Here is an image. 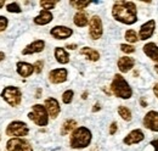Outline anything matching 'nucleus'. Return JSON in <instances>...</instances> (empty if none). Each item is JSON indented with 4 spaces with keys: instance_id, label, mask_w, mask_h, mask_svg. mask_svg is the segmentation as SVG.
<instances>
[{
    "instance_id": "1",
    "label": "nucleus",
    "mask_w": 158,
    "mask_h": 151,
    "mask_svg": "<svg viewBox=\"0 0 158 151\" xmlns=\"http://www.w3.org/2000/svg\"><path fill=\"white\" fill-rule=\"evenodd\" d=\"M112 16L120 23L134 24L138 21V9L131 1H116L112 7Z\"/></svg>"
},
{
    "instance_id": "2",
    "label": "nucleus",
    "mask_w": 158,
    "mask_h": 151,
    "mask_svg": "<svg viewBox=\"0 0 158 151\" xmlns=\"http://www.w3.org/2000/svg\"><path fill=\"white\" fill-rule=\"evenodd\" d=\"M91 139L93 134L86 127H78L72 132L69 144L72 149H85L90 145Z\"/></svg>"
},
{
    "instance_id": "3",
    "label": "nucleus",
    "mask_w": 158,
    "mask_h": 151,
    "mask_svg": "<svg viewBox=\"0 0 158 151\" xmlns=\"http://www.w3.org/2000/svg\"><path fill=\"white\" fill-rule=\"evenodd\" d=\"M111 90L117 97L120 99H130L133 95V89L130 88L129 83L120 75H114V78L111 83Z\"/></svg>"
},
{
    "instance_id": "4",
    "label": "nucleus",
    "mask_w": 158,
    "mask_h": 151,
    "mask_svg": "<svg viewBox=\"0 0 158 151\" xmlns=\"http://www.w3.org/2000/svg\"><path fill=\"white\" fill-rule=\"evenodd\" d=\"M28 118L31 121H33L37 126H40V127H45L49 123L48 111H46L45 106H43L40 104H37V105L32 106V112L28 113Z\"/></svg>"
},
{
    "instance_id": "5",
    "label": "nucleus",
    "mask_w": 158,
    "mask_h": 151,
    "mask_svg": "<svg viewBox=\"0 0 158 151\" xmlns=\"http://www.w3.org/2000/svg\"><path fill=\"white\" fill-rule=\"evenodd\" d=\"M2 99L10 105V106H19L22 101V93L17 87H6L2 93H1Z\"/></svg>"
},
{
    "instance_id": "6",
    "label": "nucleus",
    "mask_w": 158,
    "mask_h": 151,
    "mask_svg": "<svg viewBox=\"0 0 158 151\" xmlns=\"http://www.w3.org/2000/svg\"><path fill=\"white\" fill-rule=\"evenodd\" d=\"M29 132L27 124L24 122H21V121H14L11 122L7 128H6V135L9 136H16V138H20V136H24L27 135Z\"/></svg>"
},
{
    "instance_id": "7",
    "label": "nucleus",
    "mask_w": 158,
    "mask_h": 151,
    "mask_svg": "<svg viewBox=\"0 0 158 151\" xmlns=\"http://www.w3.org/2000/svg\"><path fill=\"white\" fill-rule=\"evenodd\" d=\"M102 21L99 16H93L89 21V36L93 40H98L102 37Z\"/></svg>"
},
{
    "instance_id": "8",
    "label": "nucleus",
    "mask_w": 158,
    "mask_h": 151,
    "mask_svg": "<svg viewBox=\"0 0 158 151\" xmlns=\"http://www.w3.org/2000/svg\"><path fill=\"white\" fill-rule=\"evenodd\" d=\"M6 149L9 151H33L32 145L21 138H12L7 141Z\"/></svg>"
},
{
    "instance_id": "9",
    "label": "nucleus",
    "mask_w": 158,
    "mask_h": 151,
    "mask_svg": "<svg viewBox=\"0 0 158 151\" xmlns=\"http://www.w3.org/2000/svg\"><path fill=\"white\" fill-rule=\"evenodd\" d=\"M156 31V21L155 19H150L147 21L146 23H143L141 27H140V31H139V39L140 40H147L153 36Z\"/></svg>"
},
{
    "instance_id": "10",
    "label": "nucleus",
    "mask_w": 158,
    "mask_h": 151,
    "mask_svg": "<svg viewBox=\"0 0 158 151\" xmlns=\"http://www.w3.org/2000/svg\"><path fill=\"white\" fill-rule=\"evenodd\" d=\"M145 128L152 131V132H158V112L157 111H150L145 114L143 121H142Z\"/></svg>"
},
{
    "instance_id": "11",
    "label": "nucleus",
    "mask_w": 158,
    "mask_h": 151,
    "mask_svg": "<svg viewBox=\"0 0 158 151\" xmlns=\"http://www.w3.org/2000/svg\"><path fill=\"white\" fill-rule=\"evenodd\" d=\"M45 109H46V111H48V114H49L52 119L57 118V116H59L60 112H61V107H60L59 101H57L55 97H48V99L45 100Z\"/></svg>"
},
{
    "instance_id": "12",
    "label": "nucleus",
    "mask_w": 158,
    "mask_h": 151,
    "mask_svg": "<svg viewBox=\"0 0 158 151\" xmlns=\"http://www.w3.org/2000/svg\"><path fill=\"white\" fill-rule=\"evenodd\" d=\"M50 34L55 39L63 40V39H67V38L71 37L73 34V31H72V28L66 27V26H55L54 28H51Z\"/></svg>"
},
{
    "instance_id": "13",
    "label": "nucleus",
    "mask_w": 158,
    "mask_h": 151,
    "mask_svg": "<svg viewBox=\"0 0 158 151\" xmlns=\"http://www.w3.org/2000/svg\"><path fill=\"white\" fill-rule=\"evenodd\" d=\"M67 75L68 72L66 68H56L49 73V80L52 84H61L67 80Z\"/></svg>"
},
{
    "instance_id": "14",
    "label": "nucleus",
    "mask_w": 158,
    "mask_h": 151,
    "mask_svg": "<svg viewBox=\"0 0 158 151\" xmlns=\"http://www.w3.org/2000/svg\"><path fill=\"white\" fill-rule=\"evenodd\" d=\"M145 139V134L141 129H134L129 133L125 138H124V144L125 145H134V144H139Z\"/></svg>"
},
{
    "instance_id": "15",
    "label": "nucleus",
    "mask_w": 158,
    "mask_h": 151,
    "mask_svg": "<svg viewBox=\"0 0 158 151\" xmlns=\"http://www.w3.org/2000/svg\"><path fill=\"white\" fill-rule=\"evenodd\" d=\"M45 48V41L44 40H35L33 43H31L29 45H27L23 50L22 54L23 55H33V54H38L41 53Z\"/></svg>"
},
{
    "instance_id": "16",
    "label": "nucleus",
    "mask_w": 158,
    "mask_h": 151,
    "mask_svg": "<svg viewBox=\"0 0 158 151\" xmlns=\"http://www.w3.org/2000/svg\"><path fill=\"white\" fill-rule=\"evenodd\" d=\"M117 65H118L119 71H120L122 73H127V72H129V71L134 67V65H135V60H134L133 57L123 56L118 60Z\"/></svg>"
},
{
    "instance_id": "17",
    "label": "nucleus",
    "mask_w": 158,
    "mask_h": 151,
    "mask_svg": "<svg viewBox=\"0 0 158 151\" xmlns=\"http://www.w3.org/2000/svg\"><path fill=\"white\" fill-rule=\"evenodd\" d=\"M143 53L146 54V56L150 57L152 61L158 63V45L155 43H147L143 45L142 48Z\"/></svg>"
},
{
    "instance_id": "18",
    "label": "nucleus",
    "mask_w": 158,
    "mask_h": 151,
    "mask_svg": "<svg viewBox=\"0 0 158 151\" xmlns=\"http://www.w3.org/2000/svg\"><path fill=\"white\" fill-rule=\"evenodd\" d=\"M16 67H17V73H19L21 77H29V76H32V73L34 72L33 65H31V63H28V62L20 61V62H17Z\"/></svg>"
},
{
    "instance_id": "19",
    "label": "nucleus",
    "mask_w": 158,
    "mask_h": 151,
    "mask_svg": "<svg viewBox=\"0 0 158 151\" xmlns=\"http://www.w3.org/2000/svg\"><path fill=\"white\" fill-rule=\"evenodd\" d=\"M54 19V16L50 11H46V10H41L40 14L34 19V23L38 24V26H45L48 23H50L51 21Z\"/></svg>"
},
{
    "instance_id": "20",
    "label": "nucleus",
    "mask_w": 158,
    "mask_h": 151,
    "mask_svg": "<svg viewBox=\"0 0 158 151\" xmlns=\"http://www.w3.org/2000/svg\"><path fill=\"white\" fill-rule=\"evenodd\" d=\"M55 58H56V61L61 63V65H66V63H68L69 62V55H68V53L66 51V49H63V48H61V46H57L56 49H55Z\"/></svg>"
},
{
    "instance_id": "21",
    "label": "nucleus",
    "mask_w": 158,
    "mask_h": 151,
    "mask_svg": "<svg viewBox=\"0 0 158 151\" xmlns=\"http://www.w3.org/2000/svg\"><path fill=\"white\" fill-rule=\"evenodd\" d=\"M80 54H81V55H84L88 60L94 61V62H95V61H99L100 60L99 51H96V50H94V49H91V48H89V46L81 48V49H80Z\"/></svg>"
},
{
    "instance_id": "22",
    "label": "nucleus",
    "mask_w": 158,
    "mask_h": 151,
    "mask_svg": "<svg viewBox=\"0 0 158 151\" xmlns=\"http://www.w3.org/2000/svg\"><path fill=\"white\" fill-rule=\"evenodd\" d=\"M73 22L77 27H85L88 23H89V19H88V15L83 11H79L74 15V19Z\"/></svg>"
},
{
    "instance_id": "23",
    "label": "nucleus",
    "mask_w": 158,
    "mask_h": 151,
    "mask_svg": "<svg viewBox=\"0 0 158 151\" xmlns=\"http://www.w3.org/2000/svg\"><path fill=\"white\" fill-rule=\"evenodd\" d=\"M77 127V122L74 119H67L63 122L62 128H61V135H67L68 133L73 132Z\"/></svg>"
},
{
    "instance_id": "24",
    "label": "nucleus",
    "mask_w": 158,
    "mask_h": 151,
    "mask_svg": "<svg viewBox=\"0 0 158 151\" xmlns=\"http://www.w3.org/2000/svg\"><path fill=\"white\" fill-rule=\"evenodd\" d=\"M118 114L124 119V121H131V118H133L131 111H130L128 107H125V106H119Z\"/></svg>"
},
{
    "instance_id": "25",
    "label": "nucleus",
    "mask_w": 158,
    "mask_h": 151,
    "mask_svg": "<svg viewBox=\"0 0 158 151\" xmlns=\"http://www.w3.org/2000/svg\"><path fill=\"white\" fill-rule=\"evenodd\" d=\"M125 39L129 43H136L139 40V36L136 34V32L134 29H128L125 32Z\"/></svg>"
},
{
    "instance_id": "26",
    "label": "nucleus",
    "mask_w": 158,
    "mask_h": 151,
    "mask_svg": "<svg viewBox=\"0 0 158 151\" xmlns=\"http://www.w3.org/2000/svg\"><path fill=\"white\" fill-rule=\"evenodd\" d=\"M56 4H57V1H52V0H43V1H40V6L46 11H50L51 9H54L56 6Z\"/></svg>"
},
{
    "instance_id": "27",
    "label": "nucleus",
    "mask_w": 158,
    "mask_h": 151,
    "mask_svg": "<svg viewBox=\"0 0 158 151\" xmlns=\"http://www.w3.org/2000/svg\"><path fill=\"white\" fill-rule=\"evenodd\" d=\"M69 4H71L73 7L78 9V10H83V9H85L86 6H89V5L91 4V1H80V0H76V1H71Z\"/></svg>"
},
{
    "instance_id": "28",
    "label": "nucleus",
    "mask_w": 158,
    "mask_h": 151,
    "mask_svg": "<svg viewBox=\"0 0 158 151\" xmlns=\"http://www.w3.org/2000/svg\"><path fill=\"white\" fill-rule=\"evenodd\" d=\"M73 90H66L63 94H62V101H63V104H71L72 102V100H73Z\"/></svg>"
},
{
    "instance_id": "29",
    "label": "nucleus",
    "mask_w": 158,
    "mask_h": 151,
    "mask_svg": "<svg viewBox=\"0 0 158 151\" xmlns=\"http://www.w3.org/2000/svg\"><path fill=\"white\" fill-rule=\"evenodd\" d=\"M6 10H7L9 12H16V14H20L21 11H22L20 5H19L17 2H10V4L6 6Z\"/></svg>"
},
{
    "instance_id": "30",
    "label": "nucleus",
    "mask_w": 158,
    "mask_h": 151,
    "mask_svg": "<svg viewBox=\"0 0 158 151\" xmlns=\"http://www.w3.org/2000/svg\"><path fill=\"white\" fill-rule=\"evenodd\" d=\"M120 50L125 54H133L135 51V48L129 44H120Z\"/></svg>"
},
{
    "instance_id": "31",
    "label": "nucleus",
    "mask_w": 158,
    "mask_h": 151,
    "mask_svg": "<svg viewBox=\"0 0 158 151\" xmlns=\"http://www.w3.org/2000/svg\"><path fill=\"white\" fill-rule=\"evenodd\" d=\"M33 67H34V72L35 73H41V71H43V67H44V62L41 61V60H39V61H37L34 65H33Z\"/></svg>"
},
{
    "instance_id": "32",
    "label": "nucleus",
    "mask_w": 158,
    "mask_h": 151,
    "mask_svg": "<svg viewBox=\"0 0 158 151\" xmlns=\"http://www.w3.org/2000/svg\"><path fill=\"white\" fill-rule=\"evenodd\" d=\"M7 24H9L7 19H6L5 16H0V32L5 31V29H6V27H7Z\"/></svg>"
},
{
    "instance_id": "33",
    "label": "nucleus",
    "mask_w": 158,
    "mask_h": 151,
    "mask_svg": "<svg viewBox=\"0 0 158 151\" xmlns=\"http://www.w3.org/2000/svg\"><path fill=\"white\" fill-rule=\"evenodd\" d=\"M117 129H118L117 123H116V122H112L111 126H110V134H111V135H114L116 132H117Z\"/></svg>"
},
{
    "instance_id": "34",
    "label": "nucleus",
    "mask_w": 158,
    "mask_h": 151,
    "mask_svg": "<svg viewBox=\"0 0 158 151\" xmlns=\"http://www.w3.org/2000/svg\"><path fill=\"white\" fill-rule=\"evenodd\" d=\"M150 145H152V146H153L155 151H158V139H156V140H152Z\"/></svg>"
},
{
    "instance_id": "35",
    "label": "nucleus",
    "mask_w": 158,
    "mask_h": 151,
    "mask_svg": "<svg viewBox=\"0 0 158 151\" xmlns=\"http://www.w3.org/2000/svg\"><path fill=\"white\" fill-rule=\"evenodd\" d=\"M66 48L69 50H74V49H77V44H68V45H66Z\"/></svg>"
},
{
    "instance_id": "36",
    "label": "nucleus",
    "mask_w": 158,
    "mask_h": 151,
    "mask_svg": "<svg viewBox=\"0 0 158 151\" xmlns=\"http://www.w3.org/2000/svg\"><path fill=\"white\" fill-rule=\"evenodd\" d=\"M101 110V106H100V104H96L94 107H93V112H98V111H100Z\"/></svg>"
},
{
    "instance_id": "37",
    "label": "nucleus",
    "mask_w": 158,
    "mask_h": 151,
    "mask_svg": "<svg viewBox=\"0 0 158 151\" xmlns=\"http://www.w3.org/2000/svg\"><path fill=\"white\" fill-rule=\"evenodd\" d=\"M153 93H155V95L157 96V99H158V83H156L155 87H153Z\"/></svg>"
},
{
    "instance_id": "38",
    "label": "nucleus",
    "mask_w": 158,
    "mask_h": 151,
    "mask_svg": "<svg viewBox=\"0 0 158 151\" xmlns=\"http://www.w3.org/2000/svg\"><path fill=\"white\" fill-rule=\"evenodd\" d=\"M140 102H141V105H142V107H146V106H147V104H146V101H143L142 99L140 100Z\"/></svg>"
},
{
    "instance_id": "39",
    "label": "nucleus",
    "mask_w": 158,
    "mask_h": 151,
    "mask_svg": "<svg viewBox=\"0 0 158 151\" xmlns=\"http://www.w3.org/2000/svg\"><path fill=\"white\" fill-rule=\"evenodd\" d=\"M4 58H5V54H4V53H1V51H0V61H2V60H4Z\"/></svg>"
},
{
    "instance_id": "40",
    "label": "nucleus",
    "mask_w": 158,
    "mask_h": 151,
    "mask_svg": "<svg viewBox=\"0 0 158 151\" xmlns=\"http://www.w3.org/2000/svg\"><path fill=\"white\" fill-rule=\"evenodd\" d=\"M88 97V93L85 92V93H83V95H81V99H86Z\"/></svg>"
},
{
    "instance_id": "41",
    "label": "nucleus",
    "mask_w": 158,
    "mask_h": 151,
    "mask_svg": "<svg viewBox=\"0 0 158 151\" xmlns=\"http://www.w3.org/2000/svg\"><path fill=\"white\" fill-rule=\"evenodd\" d=\"M40 94H41V89H38V93H37V96H35V97H40Z\"/></svg>"
},
{
    "instance_id": "42",
    "label": "nucleus",
    "mask_w": 158,
    "mask_h": 151,
    "mask_svg": "<svg viewBox=\"0 0 158 151\" xmlns=\"http://www.w3.org/2000/svg\"><path fill=\"white\" fill-rule=\"evenodd\" d=\"M4 5H5V1H4V0H1V1H0V9H1Z\"/></svg>"
},
{
    "instance_id": "43",
    "label": "nucleus",
    "mask_w": 158,
    "mask_h": 151,
    "mask_svg": "<svg viewBox=\"0 0 158 151\" xmlns=\"http://www.w3.org/2000/svg\"><path fill=\"white\" fill-rule=\"evenodd\" d=\"M90 151H100V150H99V148H98V146H95V148H93Z\"/></svg>"
},
{
    "instance_id": "44",
    "label": "nucleus",
    "mask_w": 158,
    "mask_h": 151,
    "mask_svg": "<svg viewBox=\"0 0 158 151\" xmlns=\"http://www.w3.org/2000/svg\"><path fill=\"white\" fill-rule=\"evenodd\" d=\"M155 71H156V73L158 75V63L156 65V66H155Z\"/></svg>"
}]
</instances>
